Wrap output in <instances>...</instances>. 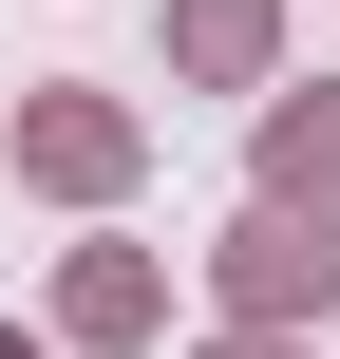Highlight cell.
<instances>
[]
</instances>
